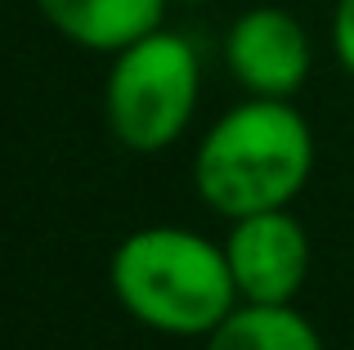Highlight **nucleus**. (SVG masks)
<instances>
[{
	"label": "nucleus",
	"instance_id": "3",
	"mask_svg": "<svg viewBox=\"0 0 354 350\" xmlns=\"http://www.w3.org/2000/svg\"><path fill=\"white\" fill-rule=\"evenodd\" d=\"M202 63L189 36L157 27L113 54L104 81V122L130 153H166L198 113Z\"/></svg>",
	"mask_w": 354,
	"mask_h": 350
},
{
	"label": "nucleus",
	"instance_id": "7",
	"mask_svg": "<svg viewBox=\"0 0 354 350\" xmlns=\"http://www.w3.org/2000/svg\"><path fill=\"white\" fill-rule=\"evenodd\" d=\"M202 350H328L296 306H242L202 337Z\"/></svg>",
	"mask_w": 354,
	"mask_h": 350
},
{
	"label": "nucleus",
	"instance_id": "6",
	"mask_svg": "<svg viewBox=\"0 0 354 350\" xmlns=\"http://www.w3.org/2000/svg\"><path fill=\"white\" fill-rule=\"evenodd\" d=\"M32 5L63 41L95 54H117L162 27L171 0H32Z\"/></svg>",
	"mask_w": 354,
	"mask_h": 350
},
{
	"label": "nucleus",
	"instance_id": "9",
	"mask_svg": "<svg viewBox=\"0 0 354 350\" xmlns=\"http://www.w3.org/2000/svg\"><path fill=\"white\" fill-rule=\"evenodd\" d=\"M171 5H211V0H171Z\"/></svg>",
	"mask_w": 354,
	"mask_h": 350
},
{
	"label": "nucleus",
	"instance_id": "5",
	"mask_svg": "<svg viewBox=\"0 0 354 350\" xmlns=\"http://www.w3.org/2000/svg\"><path fill=\"white\" fill-rule=\"evenodd\" d=\"M225 68L256 99H296L314 68L310 32L283 5L242 9L225 32Z\"/></svg>",
	"mask_w": 354,
	"mask_h": 350
},
{
	"label": "nucleus",
	"instance_id": "8",
	"mask_svg": "<svg viewBox=\"0 0 354 350\" xmlns=\"http://www.w3.org/2000/svg\"><path fill=\"white\" fill-rule=\"evenodd\" d=\"M332 54L354 77V0H337L332 9Z\"/></svg>",
	"mask_w": 354,
	"mask_h": 350
},
{
	"label": "nucleus",
	"instance_id": "1",
	"mask_svg": "<svg viewBox=\"0 0 354 350\" xmlns=\"http://www.w3.org/2000/svg\"><path fill=\"white\" fill-rule=\"evenodd\" d=\"M310 171L314 131L292 99L247 95L193 149V189L225 220L292 207Z\"/></svg>",
	"mask_w": 354,
	"mask_h": 350
},
{
	"label": "nucleus",
	"instance_id": "4",
	"mask_svg": "<svg viewBox=\"0 0 354 350\" xmlns=\"http://www.w3.org/2000/svg\"><path fill=\"white\" fill-rule=\"evenodd\" d=\"M225 256L247 306H292L310 279V234L292 207L229 220Z\"/></svg>",
	"mask_w": 354,
	"mask_h": 350
},
{
	"label": "nucleus",
	"instance_id": "2",
	"mask_svg": "<svg viewBox=\"0 0 354 350\" xmlns=\"http://www.w3.org/2000/svg\"><path fill=\"white\" fill-rule=\"evenodd\" d=\"M108 283L135 324L166 337H207L242 306L225 243L180 225H144L117 243Z\"/></svg>",
	"mask_w": 354,
	"mask_h": 350
}]
</instances>
